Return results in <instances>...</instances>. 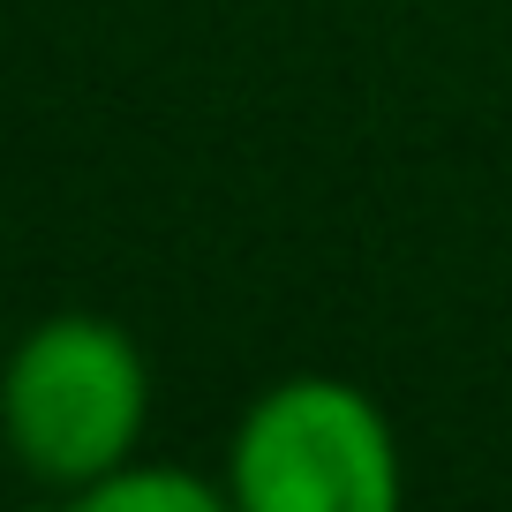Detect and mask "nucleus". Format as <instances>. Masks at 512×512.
<instances>
[{
  "label": "nucleus",
  "mask_w": 512,
  "mask_h": 512,
  "mask_svg": "<svg viewBox=\"0 0 512 512\" xmlns=\"http://www.w3.org/2000/svg\"><path fill=\"white\" fill-rule=\"evenodd\" d=\"M234 490H211L189 467H151V460H121L113 475H98L76 497L83 512H219Z\"/></svg>",
  "instance_id": "obj_3"
},
{
  "label": "nucleus",
  "mask_w": 512,
  "mask_h": 512,
  "mask_svg": "<svg viewBox=\"0 0 512 512\" xmlns=\"http://www.w3.org/2000/svg\"><path fill=\"white\" fill-rule=\"evenodd\" d=\"M226 490L241 512H392L400 445L362 384L279 377L234 422Z\"/></svg>",
  "instance_id": "obj_2"
},
{
  "label": "nucleus",
  "mask_w": 512,
  "mask_h": 512,
  "mask_svg": "<svg viewBox=\"0 0 512 512\" xmlns=\"http://www.w3.org/2000/svg\"><path fill=\"white\" fill-rule=\"evenodd\" d=\"M151 422L144 347L113 317L61 309L31 324L0 362V445L46 490L83 497L98 475L136 460Z\"/></svg>",
  "instance_id": "obj_1"
}]
</instances>
